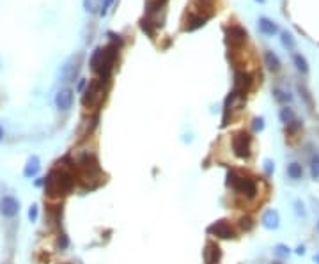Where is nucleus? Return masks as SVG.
<instances>
[{"label":"nucleus","instance_id":"1","mask_svg":"<svg viewBox=\"0 0 319 264\" xmlns=\"http://www.w3.org/2000/svg\"><path fill=\"white\" fill-rule=\"evenodd\" d=\"M73 186H75V176H71L64 169L51 170L48 178L44 179V190H46V195L51 199H61V197L68 195Z\"/></svg>","mask_w":319,"mask_h":264},{"label":"nucleus","instance_id":"2","mask_svg":"<svg viewBox=\"0 0 319 264\" xmlns=\"http://www.w3.org/2000/svg\"><path fill=\"white\" fill-rule=\"evenodd\" d=\"M227 186L234 190L236 195L243 197V199H255L259 193L257 181L250 176H245V174H239L238 170H229L227 172Z\"/></svg>","mask_w":319,"mask_h":264},{"label":"nucleus","instance_id":"3","mask_svg":"<svg viewBox=\"0 0 319 264\" xmlns=\"http://www.w3.org/2000/svg\"><path fill=\"white\" fill-rule=\"evenodd\" d=\"M232 151L238 158L248 160L252 154V137L245 131H239L232 137Z\"/></svg>","mask_w":319,"mask_h":264},{"label":"nucleus","instance_id":"4","mask_svg":"<svg viewBox=\"0 0 319 264\" xmlns=\"http://www.w3.org/2000/svg\"><path fill=\"white\" fill-rule=\"evenodd\" d=\"M82 61H84V55L82 54H76V55H71V57L68 59V61L62 64L61 68V78L64 80V82H75L76 76H78L80 69H82Z\"/></svg>","mask_w":319,"mask_h":264},{"label":"nucleus","instance_id":"5","mask_svg":"<svg viewBox=\"0 0 319 264\" xmlns=\"http://www.w3.org/2000/svg\"><path fill=\"white\" fill-rule=\"evenodd\" d=\"M103 83L101 80H92L91 83H89L87 91H85L84 98H82V103H84V107H98L99 103L103 101V98H105V91H103Z\"/></svg>","mask_w":319,"mask_h":264},{"label":"nucleus","instance_id":"6","mask_svg":"<svg viewBox=\"0 0 319 264\" xmlns=\"http://www.w3.org/2000/svg\"><path fill=\"white\" fill-rule=\"evenodd\" d=\"M247 30L243 29L241 25H231L225 29V41L231 48H239L247 43Z\"/></svg>","mask_w":319,"mask_h":264},{"label":"nucleus","instance_id":"7","mask_svg":"<svg viewBox=\"0 0 319 264\" xmlns=\"http://www.w3.org/2000/svg\"><path fill=\"white\" fill-rule=\"evenodd\" d=\"M207 234L217 236V238H222V239L236 238V231L232 229V225L229 224L227 220H218L215 222L213 225H209V227H207Z\"/></svg>","mask_w":319,"mask_h":264},{"label":"nucleus","instance_id":"8","mask_svg":"<svg viewBox=\"0 0 319 264\" xmlns=\"http://www.w3.org/2000/svg\"><path fill=\"white\" fill-rule=\"evenodd\" d=\"M20 213V200L13 195H6L0 199V215L4 218H15Z\"/></svg>","mask_w":319,"mask_h":264},{"label":"nucleus","instance_id":"9","mask_svg":"<svg viewBox=\"0 0 319 264\" xmlns=\"http://www.w3.org/2000/svg\"><path fill=\"white\" fill-rule=\"evenodd\" d=\"M252 83H254V78H252L250 73L247 71H236L234 75V92L241 96H247V92L250 91Z\"/></svg>","mask_w":319,"mask_h":264},{"label":"nucleus","instance_id":"10","mask_svg":"<svg viewBox=\"0 0 319 264\" xmlns=\"http://www.w3.org/2000/svg\"><path fill=\"white\" fill-rule=\"evenodd\" d=\"M55 107H57L61 112H68L73 107V91L69 87H64L55 94Z\"/></svg>","mask_w":319,"mask_h":264},{"label":"nucleus","instance_id":"11","mask_svg":"<svg viewBox=\"0 0 319 264\" xmlns=\"http://www.w3.org/2000/svg\"><path fill=\"white\" fill-rule=\"evenodd\" d=\"M261 225L266 231H277L280 227V213L277 209H266L261 217Z\"/></svg>","mask_w":319,"mask_h":264},{"label":"nucleus","instance_id":"12","mask_svg":"<svg viewBox=\"0 0 319 264\" xmlns=\"http://www.w3.org/2000/svg\"><path fill=\"white\" fill-rule=\"evenodd\" d=\"M202 257L206 264H218L222 259V250L215 241H209L202 250Z\"/></svg>","mask_w":319,"mask_h":264},{"label":"nucleus","instance_id":"13","mask_svg":"<svg viewBox=\"0 0 319 264\" xmlns=\"http://www.w3.org/2000/svg\"><path fill=\"white\" fill-rule=\"evenodd\" d=\"M41 170V160L39 156H30L29 160H27V165L25 169H23V176L25 178H36L37 174H39Z\"/></svg>","mask_w":319,"mask_h":264},{"label":"nucleus","instance_id":"14","mask_svg":"<svg viewBox=\"0 0 319 264\" xmlns=\"http://www.w3.org/2000/svg\"><path fill=\"white\" fill-rule=\"evenodd\" d=\"M103 61H105V48L98 46L94 51H92L91 59H89V66H91L92 71L99 73V69H101V66H103Z\"/></svg>","mask_w":319,"mask_h":264},{"label":"nucleus","instance_id":"15","mask_svg":"<svg viewBox=\"0 0 319 264\" xmlns=\"http://www.w3.org/2000/svg\"><path fill=\"white\" fill-rule=\"evenodd\" d=\"M259 32L264 34V36H275L279 32V25L273 20L262 16V18H259Z\"/></svg>","mask_w":319,"mask_h":264},{"label":"nucleus","instance_id":"16","mask_svg":"<svg viewBox=\"0 0 319 264\" xmlns=\"http://www.w3.org/2000/svg\"><path fill=\"white\" fill-rule=\"evenodd\" d=\"M207 20H209V15H195V16H192V18L186 22L185 30H186V32H192V30L200 29V27L206 25Z\"/></svg>","mask_w":319,"mask_h":264},{"label":"nucleus","instance_id":"17","mask_svg":"<svg viewBox=\"0 0 319 264\" xmlns=\"http://www.w3.org/2000/svg\"><path fill=\"white\" fill-rule=\"evenodd\" d=\"M264 62H266V66H268V69L272 73H279L280 71V59L277 57L275 54H273L272 50H266V54H264Z\"/></svg>","mask_w":319,"mask_h":264},{"label":"nucleus","instance_id":"18","mask_svg":"<svg viewBox=\"0 0 319 264\" xmlns=\"http://www.w3.org/2000/svg\"><path fill=\"white\" fill-rule=\"evenodd\" d=\"M286 172H287V176H289V179H293V181H300V179L303 178V167L296 162L289 163Z\"/></svg>","mask_w":319,"mask_h":264},{"label":"nucleus","instance_id":"19","mask_svg":"<svg viewBox=\"0 0 319 264\" xmlns=\"http://www.w3.org/2000/svg\"><path fill=\"white\" fill-rule=\"evenodd\" d=\"M105 0H84V9L89 15H99Z\"/></svg>","mask_w":319,"mask_h":264},{"label":"nucleus","instance_id":"20","mask_svg":"<svg viewBox=\"0 0 319 264\" xmlns=\"http://www.w3.org/2000/svg\"><path fill=\"white\" fill-rule=\"evenodd\" d=\"M279 117H280V121H282L284 124H291V123H294L296 121V114H294V110L293 109H289V107H284V109H280V112H279Z\"/></svg>","mask_w":319,"mask_h":264},{"label":"nucleus","instance_id":"21","mask_svg":"<svg viewBox=\"0 0 319 264\" xmlns=\"http://www.w3.org/2000/svg\"><path fill=\"white\" fill-rule=\"evenodd\" d=\"M273 98H275L277 103H291L293 101V96L289 94L287 91H284V89H280V87H275L273 89Z\"/></svg>","mask_w":319,"mask_h":264},{"label":"nucleus","instance_id":"22","mask_svg":"<svg viewBox=\"0 0 319 264\" xmlns=\"http://www.w3.org/2000/svg\"><path fill=\"white\" fill-rule=\"evenodd\" d=\"M293 62H294V66H296V69L301 73V75H307V73H308V62H307V59H305L303 55L294 54L293 55Z\"/></svg>","mask_w":319,"mask_h":264},{"label":"nucleus","instance_id":"23","mask_svg":"<svg viewBox=\"0 0 319 264\" xmlns=\"http://www.w3.org/2000/svg\"><path fill=\"white\" fill-rule=\"evenodd\" d=\"M310 178L314 179H319V154L317 152H314V154L310 156Z\"/></svg>","mask_w":319,"mask_h":264},{"label":"nucleus","instance_id":"24","mask_svg":"<svg viewBox=\"0 0 319 264\" xmlns=\"http://www.w3.org/2000/svg\"><path fill=\"white\" fill-rule=\"evenodd\" d=\"M273 253H275L279 259H287V257L291 255V248L287 245H284V243H279V245H275V248H273Z\"/></svg>","mask_w":319,"mask_h":264},{"label":"nucleus","instance_id":"25","mask_svg":"<svg viewBox=\"0 0 319 264\" xmlns=\"http://www.w3.org/2000/svg\"><path fill=\"white\" fill-rule=\"evenodd\" d=\"M282 46L284 48H287V50H294L296 48V41H294V37H293V34L291 32H282Z\"/></svg>","mask_w":319,"mask_h":264},{"label":"nucleus","instance_id":"26","mask_svg":"<svg viewBox=\"0 0 319 264\" xmlns=\"http://www.w3.org/2000/svg\"><path fill=\"white\" fill-rule=\"evenodd\" d=\"M215 6V0H197V8L200 11H211Z\"/></svg>","mask_w":319,"mask_h":264},{"label":"nucleus","instance_id":"27","mask_svg":"<svg viewBox=\"0 0 319 264\" xmlns=\"http://www.w3.org/2000/svg\"><path fill=\"white\" fill-rule=\"evenodd\" d=\"M294 211H296V217H300V218L307 217V213H305V206H303V202H301L300 199L294 200Z\"/></svg>","mask_w":319,"mask_h":264},{"label":"nucleus","instance_id":"28","mask_svg":"<svg viewBox=\"0 0 319 264\" xmlns=\"http://www.w3.org/2000/svg\"><path fill=\"white\" fill-rule=\"evenodd\" d=\"M239 225H241V229H243V231H250V229L254 227V222H252L250 217H245V218H241V220H239Z\"/></svg>","mask_w":319,"mask_h":264},{"label":"nucleus","instance_id":"29","mask_svg":"<svg viewBox=\"0 0 319 264\" xmlns=\"http://www.w3.org/2000/svg\"><path fill=\"white\" fill-rule=\"evenodd\" d=\"M252 126H254V131H255V133H261V131L264 130V119H262V117H255V119H254V124H252Z\"/></svg>","mask_w":319,"mask_h":264},{"label":"nucleus","instance_id":"30","mask_svg":"<svg viewBox=\"0 0 319 264\" xmlns=\"http://www.w3.org/2000/svg\"><path fill=\"white\" fill-rule=\"evenodd\" d=\"M37 217H39V207H37V204H32L29 209V220L30 222H36Z\"/></svg>","mask_w":319,"mask_h":264},{"label":"nucleus","instance_id":"31","mask_svg":"<svg viewBox=\"0 0 319 264\" xmlns=\"http://www.w3.org/2000/svg\"><path fill=\"white\" fill-rule=\"evenodd\" d=\"M264 172L268 174V176H272V174L275 172V163H273L272 160H264Z\"/></svg>","mask_w":319,"mask_h":264},{"label":"nucleus","instance_id":"32","mask_svg":"<svg viewBox=\"0 0 319 264\" xmlns=\"http://www.w3.org/2000/svg\"><path fill=\"white\" fill-rule=\"evenodd\" d=\"M298 91H300L301 94H303V98H305V101H307V105H308V107H312V98H310V94H308L307 89L300 85V87H298Z\"/></svg>","mask_w":319,"mask_h":264},{"label":"nucleus","instance_id":"33","mask_svg":"<svg viewBox=\"0 0 319 264\" xmlns=\"http://www.w3.org/2000/svg\"><path fill=\"white\" fill-rule=\"evenodd\" d=\"M68 245H69V239H68V236H66V234H62L61 238H59V248H61V250H64V248H68Z\"/></svg>","mask_w":319,"mask_h":264},{"label":"nucleus","instance_id":"34","mask_svg":"<svg viewBox=\"0 0 319 264\" xmlns=\"http://www.w3.org/2000/svg\"><path fill=\"white\" fill-rule=\"evenodd\" d=\"M114 0H105V2H103V9H101V13H99V15L101 16H105L107 15V11H109V8H110V4H112Z\"/></svg>","mask_w":319,"mask_h":264},{"label":"nucleus","instance_id":"35","mask_svg":"<svg viewBox=\"0 0 319 264\" xmlns=\"http://www.w3.org/2000/svg\"><path fill=\"white\" fill-rule=\"evenodd\" d=\"M296 253H298V255H305V246H303V245L298 246V248H296Z\"/></svg>","mask_w":319,"mask_h":264},{"label":"nucleus","instance_id":"36","mask_svg":"<svg viewBox=\"0 0 319 264\" xmlns=\"http://www.w3.org/2000/svg\"><path fill=\"white\" fill-rule=\"evenodd\" d=\"M2 140H4V128L0 126V142H2Z\"/></svg>","mask_w":319,"mask_h":264},{"label":"nucleus","instance_id":"37","mask_svg":"<svg viewBox=\"0 0 319 264\" xmlns=\"http://www.w3.org/2000/svg\"><path fill=\"white\" fill-rule=\"evenodd\" d=\"M314 262H315V264H319V252L314 255Z\"/></svg>","mask_w":319,"mask_h":264},{"label":"nucleus","instance_id":"38","mask_svg":"<svg viewBox=\"0 0 319 264\" xmlns=\"http://www.w3.org/2000/svg\"><path fill=\"white\" fill-rule=\"evenodd\" d=\"M272 264H282V262H280V260H273Z\"/></svg>","mask_w":319,"mask_h":264},{"label":"nucleus","instance_id":"39","mask_svg":"<svg viewBox=\"0 0 319 264\" xmlns=\"http://www.w3.org/2000/svg\"><path fill=\"white\" fill-rule=\"evenodd\" d=\"M257 2H261V4H264V2H266V0H257Z\"/></svg>","mask_w":319,"mask_h":264},{"label":"nucleus","instance_id":"40","mask_svg":"<svg viewBox=\"0 0 319 264\" xmlns=\"http://www.w3.org/2000/svg\"><path fill=\"white\" fill-rule=\"evenodd\" d=\"M315 227H317V232H319V220H317V225H315Z\"/></svg>","mask_w":319,"mask_h":264},{"label":"nucleus","instance_id":"41","mask_svg":"<svg viewBox=\"0 0 319 264\" xmlns=\"http://www.w3.org/2000/svg\"><path fill=\"white\" fill-rule=\"evenodd\" d=\"M64 264H69V262H64Z\"/></svg>","mask_w":319,"mask_h":264},{"label":"nucleus","instance_id":"42","mask_svg":"<svg viewBox=\"0 0 319 264\" xmlns=\"http://www.w3.org/2000/svg\"><path fill=\"white\" fill-rule=\"evenodd\" d=\"M0 68H2V64H0Z\"/></svg>","mask_w":319,"mask_h":264}]
</instances>
